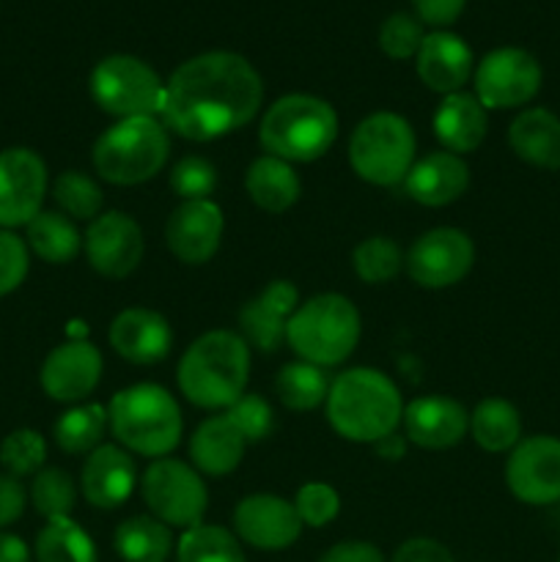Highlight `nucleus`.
Returning a JSON list of instances; mask_svg holds the SVG:
<instances>
[{
  "mask_svg": "<svg viewBox=\"0 0 560 562\" xmlns=\"http://www.w3.org/2000/svg\"><path fill=\"white\" fill-rule=\"evenodd\" d=\"M415 58L423 86L445 93V97L461 91V86L470 80L472 69H475L472 49L467 47L464 38L448 31L426 33Z\"/></svg>",
  "mask_w": 560,
  "mask_h": 562,
  "instance_id": "23",
  "label": "nucleus"
},
{
  "mask_svg": "<svg viewBox=\"0 0 560 562\" xmlns=\"http://www.w3.org/2000/svg\"><path fill=\"white\" fill-rule=\"evenodd\" d=\"M351 263H355V272L362 283H388L404 267V256H401V247L395 245L388 236H371V239H362L360 245L355 247V256H351Z\"/></svg>",
  "mask_w": 560,
  "mask_h": 562,
  "instance_id": "38",
  "label": "nucleus"
},
{
  "mask_svg": "<svg viewBox=\"0 0 560 562\" xmlns=\"http://www.w3.org/2000/svg\"><path fill=\"white\" fill-rule=\"evenodd\" d=\"M558 562H560V558H558Z\"/></svg>",
  "mask_w": 560,
  "mask_h": 562,
  "instance_id": "51",
  "label": "nucleus"
},
{
  "mask_svg": "<svg viewBox=\"0 0 560 562\" xmlns=\"http://www.w3.org/2000/svg\"><path fill=\"white\" fill-rule=\"evenodd\" d=\"M214 187H217V170L209 159L190 154L170 168V190L181 201H209Z\"/></svg>",
  "mask_w": 560,
  "mask_h": 562,
  "instance_id": "40",
  "label": "nucleus"
},
{
  "mask_svg": "<svg viewBox=\"0 0 560 562\" xmlns=\"http://www.w3.org/2000/svg\"><path fill=\"white\" fill-rule=\"evenodd\" d=\"M91 97L115 119H154L163 113L165 82L135 55H108L91 71Z\"/></svg>",
  "mask_w": 560,
  "mask_h": 562,
  "instance_id": "9",
  "label": "nucleus"
},
{
  "mask_svg": "<svg viewBox=\"0 0 560 562\" xmlns=\"http://www.w3.org/2000/svg\"><path fill=\"white\" fill-rule=\"evenodd\" d=\"M250 376V346L228 329L201 335L179 360V390L201 409H228L245 395Z\"/></svg>",
  "mask_w": 560,
  "mask_h": 562,
  "instance_id": "2",
  "label": "nucleus"
},
{
  "mask_svg": "<svg viewBox=\"0 0 560 562\" xmlns=\"http://www.w3.org/2000/svg\"><path fill=\"white\" fill-rule=\"evenodd\" d=\"M406 195L421 206H448L459 201L470 187V168L450 151H432L417 159L404 179Z\"/></svg>",
  "mask_w": 560,
  "mask_h": 562,
  "instance_id": "24",
  "label": "nucleus"
},
{
  "mask_svg": "<svg viewBox=\"0 0 560 562\" xmlns=\"http://www.w3.org/2000/svg\"><path fill=\"white\" fill-rule=\"evenodd\" d=\"M234 530L239 541L258 552H283L296 543L302 521L289 499L275 494H250L236 505Z\"/></svg>",
  "mask_w": 560,
  "mask_h": 562,
  "instance_id": "16",
  "label": "nucleus"
},
{
  "mask_svg": "<svg viewBox=\"0 0 560 562\" xmlns=\"http://www.w3.org/2000/svg\"><path fill=\"white\" fill-rule=\"evenodd\" d=\"M300 307V291L289 280H272L256 300L247 302L239 313L242 338L247 346L272 355L285 340V327Z\"/></svg>",
  "mask_w": 560,
  "mask_h": 562,
  "instance_id": "19",
  "label": "nucleus"
},
{
  "mask_svg": "<svg viewBox=\"0 0 560 562\" xmlns=\"http://www.w3.org/2000/svg\"><path fill=\"white\" fill-rule=\"evenodd\" d=\"M25 245L47 263H71L82 250V234L75 220L60 212H38L25 225Z\"/></svg>",
  "mask_w": 560,
  "mask_h": 562,
  "instance_id": "30",
  "label": "nucleus"
},
{
  "mask_svg": "<svg viewBox=\"0 0 560 562\" xmlns=\"http://www.w3.org/2000/svg\"><path fill=\"white\" fill-rule=\"evenodd\" d=\"M541 64L522 47L492 49L475 69V97L486 110L522 108L541 91Z\"/></svg>",
  "mask_w": 560,
  "mask_h": 562,
  "instance_id": "11",
  "label": "nucleus"
},
{
  "mask_svg": "<svg viewBox=\"0 0 560 562\" xmlns=\"http://www.w3.org/2000/svg\"><path fill=\"white\" fill-rule=\"evenodd\" d=\"M245 190L258 209L269 214H280L294 206L302 195V184L296 170L278 157L253 159L245 176Z\"/></svg>",
  "mask_w": 560,
  "mask_h": 562,
  "instance_id": "28",
  "label": "nucleus"
},
{
  "mask_svg": "<svg viewBox=\"0 0 560 562\" xmlns=\"http://www.w3.org/2000/svg\"><path fill=\"white\" fill-rule=\"evenodd\" d=\"M264 102L261 75L236 53H203L184 60L165 86L163 121L195 143L217 140L242 130Z\"/></svg>",
  "mask_w": 560,
  "mask_h": 562,
  "instance_id": "1",
  "label": "nucleus"
},
{
  "mask_svg": "<svg viewBox=\"0 0 560 562\" xmlns=\"http://www.w3.org/2000/svg\"><path fill=\"white\" fill-rule=\"evenodd\" d=\"M135 461L119 445H99L82 464V497L99 510L121 508L135 492Z\"/></svg>",
  "mask_w": 560,
  "mask_h": 562,
  "instance_id": "22",
  "label": "nucleus"
},
{
  "mask_svg": "<svg viewBox=\"0 0 560 562\" xmlns=\"http://www.w3.org/2000/svg\"><path fill=\"white\" fill-rule=\"evenodd\" d=\"M470 434L486 453H505L522 442V417L511 401L483 398L470 415Z\"/></svg>",
  "mask_w": 560,
  "mask_h": 562,
  "instance_id": "29",
  "label": "nucleus"
},
{
  "mask_svg": "<svg viewBox=\"0 0 560 562\" xmlns=\"http://www.w3.org/2000/svg\"><path fill=\"white\" fill-rule=\"evenodd\" d=\"M113 547L124 562H168L173 552L170 527L154 516H132L121 521Z\"/></svg>",
  "mask_w": 560,
  "mask_h": 562,
  "instance_id": "31",
  "label": "nucleus"
},
{
  "mask_svg": "<svg viewBox=\"0 0 560 562\" xmlns=\"http://www.w3.org/2000/svg\"><path fill=\"white\" fill-rule=\"evenodd\" d=\"M285 340L302 362L340 366L360 344V313L346 296L318 294L296 307L285 327Z\"/></svg>",
  "mask_w": 560,
  "mask_h": 562,
  "instance_id": "6",
  "label": "nucleus"
},
{
  "mask_svg": "<svg viewBox=\"0 0 560 562\" xmlns=\"http://www.w3.org/2000/svg\"><path fill=\"white\" fill-rule=\"evenodd\" d=\"M327 420L349 442H379L399 428L404 404L390 376L377 368L344 371L327 393Z\"/></svg>",
  "mask_w": 560,
  "mask_h": 562,
  "instance_id": "3",
  "label": "nucleus"
},
{
  "mask_svg": "<svg viewBox=\"0 0 560 562\" xmlns=\"http://www.w3.org/2000/svg\"><path fill=\"white\" fill-rule=\"evenodd\" d=\"M47 195V165L31 148L0 151V228L27 225Z\"/></svg>",
  "mask_w": 560,
  "mask_h": 562,
  "instance_id": "14",
  "label": "nucleus"
},
{
  "mask_svg": "<svg viewBox=\"0 0 560 562\" xmlns=\"http://www.w3.org/2000/svg\"><path fill=\"white\" fill-rule=\"evenodd\" d=\"M508 146L522 162L560 170V119L547 108H527L511 121Z\"/></svg>",
  "mask_w": 560,
  "mask_h": 562,
  "instance_id": "26",
  "label": "nucleus"
},
{
  "mask_svg": "<svg viewBox=\"0 0 560 562\" xmlns=\"http://www.w3.org/2000/svg\"><path fill=\"white\" fill-rule=\"evenodd\" d=\"M27 267L31 256L25 239H20L14 231L0 228V296L20 289L22 280L27 278Z\"/></svg>",
  "mask_w": 560,
  "mask_h": 562,
  "instance_id": "44",
  "label": "nucleus"
},
{
  "mask_svg": "<svg viewBox=\"0 0 560 562\" xmlns=\"http://www.w3.org/2000/svg\"><path fill=\"white\" fill-rule=\"evenodd\" d=\"M42 390L58 404H77L97 390L102 379V355L88 340H69L47 355L42 366Z\"/></svg>",
  "mask_w": 560,
  "mask_h": 562,
  "instance_id": "18",
  "label": "nucleus"
},
{
  "mask_svg": "<svg viewBox=\"0 0 560 562\" xmlns=\"http://www.w3.org/2000/svg\"><path fill=\"white\" fill-rule=\"evenodd\" d=\"M329 379L324 368L311 366V362H289L283 371L275 379V390L278 398L283 401L285 409L291 412H311L327 401L329 393Z\"/></svg>",
  "mask_w": 560,
  "mask_h": 562,
  "instance_id": "33",
  "label": "nucleus"
},
{
  "mask_svg": "<svg viewBox=\"0 0 560 562\" xmlns=\"http://www.w3.org/2000/svg\"><path fill=\"white\" fill-rule=\"evenodd\" d=\"M225 415H228V420L239 428L247 445L264 442V439L275 431V412L261 395L245 393L236 404H231L228 409H225Z\"/></svg>",
  "mask_w": 560,
  "mask_h": 562,
  "instance_id": "41",
  "label": "nucleus"
},
{
  "mask_svg": "<svg viewBox=\"0 0 560 562\" xmlns=\"http://www.w3.org/2000/svg\"><path fill=\"white\" fill-rule=\"evenodd\" d=\"M338 137L333 104L311 93H289L264 113L258 140L269 157L283 162H316Z\"/></svg>",
  "mask_w": 560,
  "mask_h": 562,
  "instance_id": "4",
  "label": "nucleus"
},
{
  "mask_svg": "<svg viewBox=\"0 0 560 562\" xmlns=\"http://www.w3.org/2000/svg\"><path fill=\"white\" fill-rule=\"evenodd\" d=\"M44 459H47V442L33 428H16L0 442V464L16 481L42 472Z\"/></svg>",
  "mask_w": 560,
  "mask_h": 562,
  "instance_id": "39",
  "label": "nucleus"
},
{
  "mask_svg": "<svg viewBox=\"0 0 560 562\" xmlns=\"http://www.w3.org/2000/svg\"><path fill=\"white\" fill-rule=\"evenodd\" d=\"M401 423H404L406 439L426 450L453 448L470 431V415L464 406L445 395L415 398L404 406Z\"/></svg>",
  "mask_w": 560,
  "mask_h": 562,
  "instance_id": "20",
  "label": "nucleus"
},
{
  "mask_svg": "<svg viewBox=\"0 0 560 562\" xmlns=\"http://www.w3.org/2000/svg\"><path fill=\"white\" fill-rule=\"evenodd\" d=\"M31 503L36 514H42L47 521L69 519L77 503V486L69 472L55 470V467L36 472L31 483Z\"/></svg>",
  "mask_w": 560,
  "mask_h": 562,
  "instance_id": "37",
  "label": "nucleus"
},
{
  "mask_svg": "<svg viewBox=\"0 0 560 562\" xmlns=\"http://www.w3.org/2000/svg\"><path fill=\"white\" fill-rule=\"evenodd\" d=\"M294 508L302 525L318 530V527H327L338 516L340 499L338 492L333 486H327V483H305L296 492Z\"/></svg>",
  "mask_w": 560,
  "mask_h": 562,
  "instance_id": "43",
  "label": "nucleus"
},
{
  "mask_svg": "<svg viewBox=\"0 0 560 562\" xmlns=\"http://www.w3.org/2000/svg\"><path fill=\"white\" fill-rule=\"evenodd\" d=\"M318 562H388L382 549L368 541H340L318 558Z\"/></svg>",
  "mask_w": 560,
  "mask_h": 562,
  "instance_id": "47",
  "label": "nucleus"
},
{
  "mask_svg": "<svg viewBox=\"0 0 560 562\" xmlns=\"http://www.w3.org/2000/svg\"><path fill=\"white\" fill-rule=\"evenodd\" d=\"M36 562H99L97 543L71 519H53L36 536Z\"/></svg>",
  "mask_w": 560,
  "mask_h": 562,
  "instance_id": "32",
  "label": "nucleus"
},
{
  "mask_svg": "<svg viewBox=\"0 0 560 562\" xmlns=\"http://www.w3.org/2000/svg\"><path fill=\"white\" fill-rule=\"evenodd\" d=\"M505 483L533 508L560 503V439L549 434L522 439L505 461Z\"/></svg>",
  "mask_w": 560,
  "mask_h": 562,
  "instance_id": "13",
  "label": "nucleus"
},
{
  "mask_svg": "<svg viewBox=\"0 0 560 562\" xmlns=\"http://www.w3.org/2000/svg\"><path fill=\"white\" fill-rule=\"evenodd\" d=\"M390 562H456L448 547H443L434 538H410L395 549Z\"/></svg>",
  "mask_w": 560,
  "mask_h": 562,
  "instance_id": "45",
  "label": "nucleus"
},
{
  "mask_svg": "<svg viewBox=\"0 0 560 562\" xmlns=\"http://www.w3.org/2000/svg\"><path fill=\"white\" fill-rule=\"evenodd\" d=\"M53 201L71 220H97L104 206V195L99 184L91 176L80 173V170H66L55 179Z\"/></svg>",
  "mask_w": 560,
  "mask_h": 562,
  "instance_id": "36",
  "label": "nucleus"
},
{
  "mask_svg": "<svg viewBox=\"0 0 560 562\" xmlns=\"http://www.w3.org/2000/svg\"><path fill=\"white\" fill-rule=\"evenodd\" d=\"M373 448H377V453L382 456V459H390V461H399L404 459L406 453V439L399 437V434H388V437H382L379 442H373Z\"/></svg>",
  "mask_w": 560,
  "mask_h": 562,
  "instance_id": "50",
  "label": "nucleus"
},
{
  "mask_svg": "<svg viewBox=\"0 0 560 562\" xmlns=\"http://www.w3.org/2000/svg\"><path fill=\"white\" fill-rule=\"evenodd\" d=\"M245 437L228 420V415H214L195 428L190 439L192 467L203 475L223 477L234 472L245 459Z\"/></svg>",
  "mask_w": 560,
  "mask_h": 562,
  "instance_id": "27",
  "label": "nucleus"
},
{
  "mask_svg": "<svg viewBox=\"0 0 560 562\" xmlns=\"http://www.w3.org/2000/svg\"><path fill=\"white\" fill-rule=\"evenodd\" d=\"M82 250L99 274L119 280L135 272L146 252V241H143L141 225L130 214L104 212L88 225L82 236Z\"/></svg>",
  "mask_w": 560,
  "mask_h": 562,
  "instance_id": "15",
  "label": "nucleus"
},
{
  "mask_svg": "<svg viewBox=\"0 0 560 562\" xmlns=\"http://www.w3.org/2000/svg\"><path fill=\"white\" fill-rule=\"evenodd\" d=\"M0 562H31V549L20 536L0 530Z\"/></svg>",
  "mask_w": 560,
  "mask_h": 562,
  "instance_id": "49",
  "label": "nucleus"
},
{
  "mask_svg": "<svg viewBox=\"0 0 560 562\" xmlns=\"http://www.w3.org/2000/svg\"><path fill=\"white\" fill-rule=\"evenodd\" d=\"M423 38H426V33H423L421 20H415L412 14H393L379 27V47L395 60H406L417 55Z\"/></svg>",
  "mask_w": 560,
  "mask_h": 562,
  "instance_id": "42",
  "label": "nucleus"
},
{
  "mask_svg": "<svg viewBox=\"0 0 560 562\" xmlns=\"http://www.w3.org/2000/svg\"><path fill=\"white\" fill-rule=\"evenodd\" d=\"M415 3L417 16L428 25L445 27L450 22L459 20V14L464 11L467 0H412Z\"/></svg>",
  "mask_w": 560,
  "mask_h": 562,
  "instance_id": "48",
  "label": "nucleus"
},
{
  "mask_svg": "<svg viewBox=\"0 0 560 562\" xmlns=\"http://www.w3.org/2000/svg\"><path fill=\"white\" fill-rule=\"evenodd\" d=\"M27 503V494L22 483L11 475H0V530L14 525L22 516Z\"/></svg>",
  "mask_w": 560,
  "mask_h": 562,
  "instance_id": "46",
  "label": "nucleus"
},
{
  "mask_svg": "<svg viewBox=\"0 0 560 562\" xmlns=\"http://www.w3.org/2000/svg\"><path fill=\"white\" fill-rule=\"evenodd\" d=\"M223 209L214 201H181L165 225V245L181 263L212 261L223 239Z\"/></svg>",
  "mask_w": 560,
  "mask_h": 562,
  "instance_id": "17",
  "label": "nucleus"
},
{
  "mask_svg": "<svg viewBox=\"0 0 560 562\" xmlns=\"http://www.w3.org/2000/svg\"><path fill=\"white\" fill-rule=\"evenodd\" d=\"M143 499L154 519L179 530L203 525L209 508L206 483L198 470L179 459H154L143 472Z\"/></svg>",
  "mask_w": 560,
  "mask_h": 562,
  "instance_id": "10",
  "label": "nucleus"
},
{
  "mask_svg": "<svg viewBox=\"0 0 560 562\" xmlns=\"http://www.w3.org/2000/svg\"><path fill=\"white\" fill-rule=\"evenodd\" d=\"M170 137L157 119H121L93 143V168L115 187H135L165 168Z\"/></svg>",
  "mask_w": 560,
  "mask_h": 562,
  "instance_id": "7",
  "label": "nucleus"
},
{
  "mask_svg": "<svg viewBox=\"0 0 560 562\" xmlns=\"http://www.w3.org/2000/svg\"><path fill=\"white\" fill-rule=\"evenodd\" d=\"M475 263V245L459 228H432L417 236L404 258L412 283L421 289H448L461 283Z\"/></svg>",
  "mask_w": 560,
  "mask_h": 562,
  "instance_id": "12",
  "label": "nucleus"
},
{
  "mask_svg": "<svg viewBox=\"0 0 560 562\" xmlns=\"http://www.w3.org/2000/svg\"><path fill=\"white\" fill-rule=\"evenodd\" d=\"M104 426H108V409L99 404H82L64 412L53 428L55 445L69 456L93 453L99 448Z\"/></svg>",
  "mask_w": 560,
  "mask_h": 562,
  "instance_id": "34",
  "label": "nucleus"
},
{
  "mask_svg": "<svg viewBox=\"0 0 560 562\" xmlns=\"http://www.w3.org/2000/svg\"><path fill=\"white\" fill-rule=\"evenodd\" d=\"M486 108L478 102L475 93H448L434 113V135L445 151L456 157L475 151L486 137Z\"/></svg>",
  "mask_w": 560,
  "mask_h": 562,
  "instance_id": "25",
  "label": "nucleus"
},
{
  "mask_svg": "<svg viewBox=\"0 0 560 562\" xmlns=\"http://www.w3.org/2000/svg\"><path fill=\"white\" fill-rule=\"evenodd\" d=\"M351 170L377 187L401 184L415 165V132L399 113H373L349 137Z\"/></svg>",
  "mask_w": 560,
  "mask_h": 562,
  "instance_id": "8",
  "label": "nucleus"
},
{
  "mask_svg": "<svg viewBox=\"0 0 560 562\" xmlns=\"http://www.w3.org/2000/svg\"><path fill=\"white\" fill-rule=\"evenodd\" d=\"M110 346L132 366H154L165 360L173 346L168 318L148 307H126L110 324Z\"/></svg>",
  "mask_w": 560,
  "mask_h": 562,
  "instance_id": "21",
  "label": "nucleus"
},
{
  "mask_svg": "<svg viewBox=\"0 0 560 562\" xmlns=\"http://www.w3.org/2000/svg\"><path fill=\"white\" fill-rule=\"evenodd\" d=\"M108 420L119 445L137 456L165 459L181 439V412L173 395L159 384H132L113 395Z\"/></svg>",
  "mask_w": 560,
  "mask_h": 562,
  "instance_id": "5",
  "label": "nucleus"
},
{
  "mask_svg": "<svg viewBox=\"0 0 560 562\" xmlns=\"http://www.w3.org/2000/svg\"><path fill=\"white\" fill-rule=\"evenodd\" d=\"M179 562H247L239 547V538L231 530L217 525H198L184 530L179 547H176Z\"/></svg>",
  "mask_w": 560,
  "mask_h": 562,
  "instance_id": "35",
  "label": "nucleus"
}]
</instances>
